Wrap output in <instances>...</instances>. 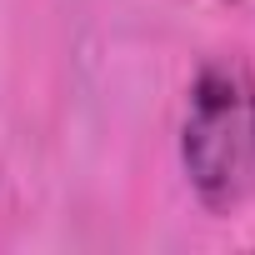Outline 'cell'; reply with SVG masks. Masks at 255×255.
Returning <instances> with one entry per match:
<instances>
[{
    "instance_id": "obj_1",
    "label": "cell",
    "mask_w": 255,
    "mask_h": 255,
    "mask_svg": "<svg viewBox=\"0 0 255 255\" xmlns=\"http://www.w3.org/2000/svg\"><path fill=\"white\" fill-rule=\"evenodd\" d=\"M180 170L210 215H235L255 195V70L205 60L185 95Z\"/></svg>"
}]
</instances>
